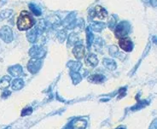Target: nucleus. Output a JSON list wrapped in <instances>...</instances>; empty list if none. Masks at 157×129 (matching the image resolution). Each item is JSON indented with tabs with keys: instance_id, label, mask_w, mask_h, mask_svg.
<instances>
[{
	"instance_id": "9b49d317",
	"label": "nucleus",
	"mask_w": 157,
	"mask_h": 129,
	"mask_svg": "<svg viewBox=\"0 0 157 129\" xmlns=\"http://www.w3.org/2000/svg\"><path fill=\"white\" fill-rule=\"evenodd\" d=\"M116 22H117V16H116V15L112 16L110 19H109V27H110V28L114 27L115 26V24H116Z\"/></svg>"
},
{
	"instance_id": "6e6552de",
	"label": "nucleus",
	"mask_w": 157,
	"mask_h": 129,
	"mask_svg": "<svg viewBox=\"0 0 157 129\" xmlns=\"http://www.w3.org/2000/svg\"><path fill=\"white\" fill-rule=\"evenodd\" d=\"M29 9L30 10L32 11V13H34L35 16H41V14H42V11H41V9L40 8L37 6V5H34V4H29Z\"/></svg>"
},
{
	"instance_id": "7ed1b4c3",
	"label": "nucleus",
	"mask_w": 157,
	"mask_h": 129,
	"mask_svg": "<svg viewBox=\"0 0 157 129\" xmlns=\"http://www.w3.org/2000/svg\"><path fill=\"white\" fill-rule=\"evenodd\" d=\"M0 38L6 43L11 42L13 39V34L11 28L8 26H4L0 29Z\"/></svg>"
},
{
	"instance_id": "f8f14e48",
	"label": "nucleus",
	"mask_w": 157,
	"mask_h": 129,
	"mask_svg": "<svg viewBox=\"0 0 157 129\" xmlns=\"http://www.w3.org/2000/svg\"><path fill=\"white\" fill-rule=\"evenodd\" d=\"M35 31H36V28L32 29V30L30 31V32L27 33V37L30 38V41H32V42H34V39L36 38V34H35Z\"/></svg>"
},
{
	"instance_id": "ddd939ff",
	"label": "nucleus",
	"mask_w": 157,
	"mask_h": 129,
	"mask_svg": "<svg viewBox=\"0 0 157 129\" xmlns=\"http://www.w3.org/2000/svg\"><path fill=\"white\" fill-rule=\"evenodd\" d=\"M73 20H75V13H71L64 19V22H72Z\"/></svg>"
},
{
	"instance_id": "9d476101",
	"label": "nucleus",
	"mask_w": 157,
	"mask_h": 129,
	"mask_svg": "<svg viewBox=\"0 0 157 129\" xmlns=\"http://www.w3.org/2000/svg\"><path fill=\"white\" fill-rule=\"evenodd\" d=\"M86 63L88 64L91 65V66H95V65H97V63H98V59H97V57H96L95 55L91 54V55H89V56L86 57Z\"/></svg>"
},
{
	"instance_id": "f03ea898",
	"label": "nucleus",
	"mask_w": 157,
	"mask_h": 129,
	"mask_svg": "<svg viewBox=\"0 0 157 129\" xmlns=\"http://www.w3.org/2000/svg\"><path fill=\"white\" fill-rule=\"evenodd\" d=\"M130 29H131V26H130L129 22H126V21L120 22L119 24L116 26V27H115V37L118 38V39L126 38V36L130 32Z\"/></svg>"
},
{
	"instance_id": "423d86ee",
	"label": "nucleus",
	"mask_w": 157,
	"mask_h": 129,
	"mask_svg": "<svg viewBox=\"0 0 157 129\" xmlns=\"http://www.w3.org/2000/svg\"><path fill=\"white\" fill-rule=\"evenodd\" d=\"M85 47L83 45H76L73 49V53L77 59H81L85 56Z\"/></svg>"
},
{
	"instance_id": "0eeeda50",
	"label": "nucleus",
	"mask_w": 157,
	"mask_h": 129,
	"mask_svg": "<svg viewBox=\"0 0 157 129\" xmlns=\"http://www.w3.org/2000/svg\"><path fill=\"white\" fill-rule=\"evenodd\" d=\"M13 10L12 9H4L0 12V21H3L4 19H7V18L10 17L12 16Z\"/></svg>"
},
{
	"instance_id": "1a4fd4ad",
	"label": "nucleus",
	"mask_w": 157,
	"mask_h": 129,
	"mask_svg": "<svg viewBox=\"0 0 157 129\" xmlns=\"http://www.w3.org/2000/svg\"><path fill=\"white\" fill-rule=\"evenodd\" d=\"M105 27V24L102 22H94L91 25V28H92L94 31L101 32Z\"/></svg>"
},
{
	"instance_id": "4468645a",
	"label": "nucleus",
	"mask_w": 157,
	"mask_h": 129,
	"mask_svg": "<svg viewBox=\"0 0 157 129\" xmlns=\"http://www.w3.org/2000/svg\"><path fill=\"white\" fill-rule=\"evenodd\" d=\"M86 32H87V38H88V42H89V44L91 43V41H92V38H93V36H92V34L90 33V28L88 27L87 29H86Z\"/></svg>"
},
{
	"instance_id": "20e7f679",
	"label": "nucleus",
	"mask_w": 157,
	"mask_h": 129,
	"mask_svg": "<svg viewBox=\"0 0 157 129\" xmlns=\"http://www.w3.org/2000/svg\"><path fill=\"white\" fill-rule=\"evenodd\" d=\"M119 45L123 51L127 52H132L133 49V43L129 38H122L119 39Z\"/></svg>"
},
{
	"instance_id": "39448f33",
	"label": "nucleus",
	"mask_w": 157,
	"mask_h": 129,
	"mask_svg": "<svg viewBox=\"0 0 157 129\" xmlns=\"http://www.w3.org/2000/svg\"><path fill=\"white\" fill-rule=\"evenodd\" d=\"M108 16V13L105 10L104 8H102V6H97L95 8V11H94V16L98 18L99 20H103L105 19Z\"/></svg>"
},
{
	"instance_id": "2eb2a0df",
	"label": "nucleus",
	"mask_w": 157,
	"mask_h": 129,
	"mask_svg": "<svg viewBox=\"0 0 157 129\" xmlns=\"http://www.w3.org/2000/svg\"><path fill=\"white\" fill-rule=\"evenodd\" d=\"M117 129H125V128H122V127H120V128H117Z\"/></svg>"
},
{
	"instance_id": "f257e3e1",
	"label": "nucleus",
	"mask_w": 157,
	"mask_h": 129,
	"mask_svg": "<svg viewBox=\"0 0 157 129\" xmlns=\"http://www.w3.org/2000/svg\"><path fill=\"white\" fill-rule=\"evenodd\" d=\"M17 28L20 31H27L32 28L35 24L34 19L32 17L27 11L23 10L21 11L19 16L17 18Z\"/></svg>"
}]
</instances>
